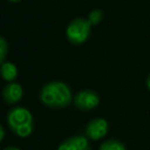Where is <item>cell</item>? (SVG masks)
<instances>
[{
    "instance_id": "cell-2",
    "label": "cell",
    "mask_w": 150,
    "mask_h": 150,
    "mask_svg": "<svg viewBox=\"0 0 150 150\" xmlns=\"http://www.w3.org/2000/svg\"><path fill=\"white\" fill-rule=\"evenodd\" d=\"M7 123L11 130L19 137H27L32 134L34 128L33 116L25 107L13 108L7 115Z\"/></svg>"
},
{
    "instance_id": "cell-6",
    "label": "cell",
    "mask_w": 150,
    "mask_h": 150,
    "mask_svg": "<svg viewBox=\"0 0 150 150\" xmlns=\"http://www.w3.org/2000/svg\"><path fill=\"white\" fill-rule=\"evenodd\" d=\"M57 150H90V144L87 137L76 135L64 139L57 148Z\"/></svg>"
},
{
    "instance_id": "cell-3",
    "label": "cell",
    "mask_w": 150,
    "mask_h": 150,
    "mask_svg": "<svg viewBox=\"0 0 150 150\" xmlns=\"http://www.w3.org/2000/svg\"><path fill=\"white\" fill-rule=\"evenodd\" d=\"M90 28L91 25L87 19L76 18L70 21V23L66 29L67 39L73 45H81L88 40L90 35Z\"/></svg>"
},
{
    "instance_id": "cell-7",
    "label": "cell",
    "mask_w": 150,
    "mask_h": 150,
    "mask_svg": "<svg viewBox=\"0 0 150 150\" xmlns=\"http://www.w3.org/2000/svg\"><path fill=\"white\" fill-rule=\"evenodd\" d=\"M22 94H23L22 87L19 83H15V82L8 83L4 88V90H2V97H4V101L7 104H15V103H18L21 100Z\"/></svg>"
},
{
    "instance_id": "cell-8",
    "label": "cell",
    "mask_w": 150,
    "mask_h": 150,
    "mask_svg": "<svg viewBox=\"0 0 150 150\" xmlns=\"http://www.w3.org/2000/svg\"><path fill=\"white\" fill-rule=\"evenodd\" d=\"M0 75L2 76L4 80L12 82L13 80L16 79V75H18L16 66L12 62H4L0 66Z\"/></svg>"
},
{
    "instance_id": "cell-13",
    "label": "cell",
    "mask_w": 150,
    "mask_h": 150,
    "mask_svg": "<svg viewBox=\"0 0 150 150\" xmlns=\"http://www.w3.org/2000/svg\"><path fill=\"white\" fill-rule=\"evenodd\" d=\"M146 87H148V89L150 90V74H149V76L146 77Z\"/></svg>"
},
{
    "instance_id": "cell-11",
    "label": "cell",
    "mask_w": 150,
    "mask_h": 150,
    "mask_svg": "<svg viewBox=\"0 0 150 150\" xmlns=\"http://www.w3.org/2000/svg\"><path fill=\"white\" fill-rule=\"evenodd\" d=\"M7 52H8L7 41L2 36H0V66L4 63V61L6 59V55H7Z\"/></svg>"
},
{
    "instance_id": "cell-12",
    "label": "cell",
    "mask_w": 150,
    "mask_h": 150,
    "mask_svg": "<svg viewBox=\"0 0 150 150\" xmlns=\"http://www.w3.org/2000/svg\"><path fill=\"white\" fill-rule=\"evenodd\" d=\"M4 137H5V130H4V127L0 124V142L4 139Z\"/></svg>"
},
{
    "instance_id": "cell-14",
    "label": "cell",
    "mask_w": 150,
    "mask_h": 150,
    "mask_svg": "<svg viewBox=\"0 0 150 150\" xmlns=\"http://www.w3.org/2000/svg\"><path fill=\"white\" fill-rule=\"evenodd\" d=\"M5 150H21V149H19V148H16V146H7Z\"/></svg>"
},
{
    "instance_id": "cell-15",
    "label": "cell",
    "mask_w": 150,
    "mask_h": 150,
    "mask_svg": "<svg viewBox=\"0 0 150 150\" xmlns=\"http://www.w3.org/2000/svg\"><path fill=\"white\" fill-rule=\"evenodd\" d=\"M8 1H11V2H19V1H21V0H8Z\"/></svg>"
},
{
    "instance_id": "cell-10",
    "label": "cell",
    "mask_w": 150,
    "mask_h": 150,
    "mask_svg": "<svg viewBox=\"0 0 150 150\" xmlns=\"http://www.w3.org/2000/svg\"><path fill=\"white\" fill-rule=\"evenodd\" d=\"M103 19V12L101 9H93L89 15H88V21L91 26H95V25H98Z\"/></svg>"
},
{
    "instance_id": "cell-4",
    "label": "cell",
    "mask_w": 150,
    "mask_h": 150,
    "mask_svg": "<svg viewBox=\"0 0 150 150\" xmlns=\"http://www.w3.org/2000/svg\"><path fill=\"white\" fill-rule=\"evenodd\" d=\"M100 103L98 95L90 89H84L79 91L74 97V104L81 110H91L96 108Z\"/></svg>"
},
{
    "instance_id": "cell-9",
    "label": "cell",
    "mask_w": 150,
    "mask_h": 150,
    "mask_svg": "<svg viewBox=\"0 0 150 150\" xmlns=\"http://www.w3.org/2000/svg\"><path fill=\"white\" fill-rule=\"evenodd\" d=\"M100 150H127V149H125V145L121 141L111 138V139H107L103 143H101Z\"/></svg>"
},
{
    "instance_id": "cell-5",
    "label": "cell",
    "mask_w": 150,
    "mask_h": 150,
    "mask_svg": "<svg viewBox=\"0 0 150 150\" xmlns=\"http://www.w3.org/2000/svg\"><path fill=\"white\" fill-rule=\"evenodd\" d=\"M108 122L104 118H94L86 127V135L88 138L97 141L103 138L108 132Z\"/></svg>"
},
{
    "instance_id": "cell-1",
    "label": "cell",
    "mask_w": 150,
    "mask_h": 150,
    "mask_svg": "<svg viewBox=\"0 0 150 150\" xmlns=\"http://www.w3.org/2000/svg\"><path fill=\"white\" fill-rule=\"evenodd\" d=\"M41 102L50 108H63L71 103L70 88L61 81H52L45 84L40 93Z\"/></svg>"
}]
</instances>
